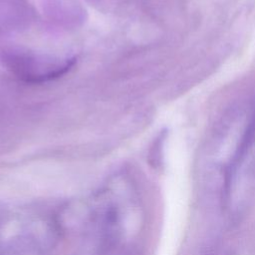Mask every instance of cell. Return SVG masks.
Returning <instances> with one entry per match:
<instances>
[{"label": "cell", "mask_w": 255, "mask_h": 255, "mask_svg": "<svg viewBox=\"0 0 255 255\" xmlns=\"http://www.w3.org/2000/svg\"><path fill=\"white\" fill-rule=\"evenodd\" d=\"M6 61H8L9 67L14 73L31 81L46 80L59 76L69 67L67 62L60 64L54 60L25 52H12Z\"/></svg>", "instance_id": "1"}]
</instances>
